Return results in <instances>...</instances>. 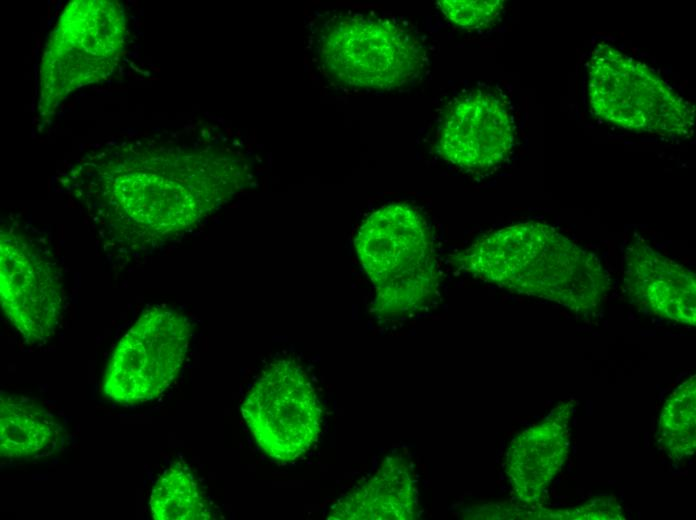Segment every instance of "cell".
I'll use <instances>...</instances> for the list:
<instances>
[{
  "label": "cell",
  "mask_w": 696,
  "mask_h": 520,
  "mask_svg": "<svg viewBox=\"0 0 696 520\" xmlns=\"http://www.w3.org/2000/svg\"><path fill=\"white\" fill-rule=\"evenodd\" d=\"M246 173L217 148L138 140L86 155L68 183L114 240L142 246L193 227L244 186Z\"/></svg>",
  "instance_id": "obj_1"
},
{
  "label": "cell",
  "mask_w": 696,
  "mask_h": 520,
  "mask_svg": "<svg viewBox=\"0 0 696 520\" xmlns=\"http://www.w3.org/2000/svg\"><path fill=\"white\" fill-rule=\"evenodd\" d=\"M455 261L486 282L557 302L580 314L596 311L609 289L608 275L595 255L540 222L489 232Z\"/></svg>",
  "instance_id": "obj_2"
},
{
  "label": "cell",
  "mask_w": 696,
  "mask_h": 520,
  "mask_svg": "<svg viewBox=\"0 0 696 520\" xmlns=\"http://www.w3.org/2000/svg\"><path fill=\"white\" fill-rule=\"evenodd\" d=\"M355 248L375 287L374 312L394 319L426 308L439 273L430 228L414 207L395 203L372 212L360 226Z\"/></svg>",
  "instance_id": "obj_3"
},
{
  "label": "cell",
  "mask_w": 696,
  "mask_h": 520,
  "mask_svg": "<svg viewBox=\"0 0 696 520\" xmlns=\"http://www.w3.org/2000/svg\"><path fill=\"white\" fill-rule=\"evenodd\" d=\"M126 44L123 6L115 0H74L51 31L39 73L38 114L55 115L73 91L106 80Z\"/></svg>",
  "instance_id": "obj_4"
},
{
  "label": "cell",
  "mask_w": 696,
  "mask_h": 520,
  "mask_svg": "<svg viewBox=\"0 0 696 520\" xmlns=\"http://www.w3.org/2000/svg\"><path fill=\"white\" fill-rule=\"evenodd\" d=\"M318 56L326 74L350 87L392 90L417 79L425 50L399 22L364 14L341 15L322 28Z\"/></svg>",
  "instance_id": "obj_5"
},
{
  "label": "cell",
  "mask_w": 696,
  "mask_h": 520,
  "mask_svg": "<svg viewBox=\"0 0 696 520\" xmlns=\"http://www.w3.org/2000/svg\"><path fill=\"white\" fill-rule=\"evenodd\" d=\"M587 91L593 113L618 127L665 137L693 133L694 106L643 63L608 44L593 49Z\"/></svg>",
  "instance_id": "obj_6"
},
{
  "label": "cell",
  "mask_w": 696,
  "mask_h": 520,
  "mask_svg": "<svg viewBox=\"0 0 696 520\" xmlns=\"http://www.w3.org/2000/svg\"><path fill=\"white\" fill-rule=\"evenodd\" d=\"M242 414L263 452L288 462L317 440L322 409L302 367L281 359L268 365L248 391Z\"/></svg>",
  "instance_id": "obj_7"
},
{
  "label": "cell",
  "mask_w": 696,
  "mask_h": 520,
  "mask_svg": "<svg viewBox=\"0 0 696 520\" xmlns=\"http://www.w3.org/2000/svg\"><path fill=\"white\" fill-rule=\"evenodd\" d=\"M189 340V322L182 314L164 307L146 310L117 344L104 393L122 404L157 398L177 377Z\"/></svg>",
  "instance_id": "obj_8"
},
{
  "label": "cell",
  "mask_w": 696,
  "mask_h": 520,
  "mask_svg": "<svg viewBox=\"0 0 696 520\" xmlns=\"http://www.w3.org/2000/svg\"><path fill=\"white\" fill-rule=\"evenodd\" d=\"M515 138V119L507 97L492 87H475L446 107L438 128L437 151L462 170L483 173L509 157Z\"/></svg>",
  "instance_id": "obj_9"
},
{
  "label": "cell",
  "mask_w": 696,
  "mask_h": 520,
  "mask_svg": "<svg viewBox=\"0 0 696 520\" xmlns=\"http://www.w3.org/2000/svg\"><path fill=\"white\" fill-rule=\"evenodd\" d=\"M0 301L7 318L30 344L55 332L63 311V290L55 266L23 234L2 228Z\"/></svg>",
  "instance_id": "obj_10"
},
{
  "label": "cell",
  "mask_w": 696,
  "mask_h": 520,
  "mask_svg": "<svg viewBox=\"0 0 696 520\" xmlns=\"http://www.w3.org/2000/svg\"><path fill=\"white\" fill-rule=\"evenodd\" d=\"M625 262V284L634 303L662 318L695 325L692 271L642 243L628 247Z\"/></svg>",
  "instance_id": "obj_11"
},
{
  "label": "cell",
  "mask_w": 696,
  "mask_h": 520,
  "mask_svg": "<svg viewBox=\"0 0 696 520\" xmlns=\"http://www.w3.org/2000/svg\"><path fill=\"white\" fill-rule=\"evenodd\" d=\"M571 403L559 404L545 419L514 437L505 471L516 498L536 504L564 464L569 447Z\"/></svg>",
  "instance_id": "obj_12"
},
{
  "label": "cell",
  "mask_w": 696,
  "mask_h": 520,
  "mask_svg": "<svg viewBox=\"0 0 696 520\" xmlns=\"http://www.w3.org/2000/svg\"><path fill=\"white\" fill-rule=\"evenodd\" d=\"M417 481L409 459L391 455L373 475L341 497L331 520H411L417 514Z\"/></svg>",
  "instance_id": "obj_13"
},
{
  "label": "cell",
  "mask_w": 696,
  "mask_h": 520,
  "mask_svg": "<svg viewBox=\"0 0 696 520\" xmlns=\"http://www.w3.org/2000/svg\"><path fill=\"white\" fill-rule=\"evenodd\" d=\"M59 424L36 401L2 395L0 400V451L6 458H23L42 451L58 435Z\"/></svg>",
  "instance_id": "obj_14"
},
{
  "label": "cell",
  "mask_w": 696,
  "mask_h": 520,
  "mask_svg": "<svg viewBox=\"0 0 696 520\" xmlns=\"http://www.w3.org/2000/svg\"><path fill=\"white\" fill-rule=\"evenodd\" d=\"M150 509L157 520H207L211 505L193 473L181 463H173L156 482L150 496Z\"/></svg>",
  "instance_id": "obj_15"
},
{
  "label": "cell",
  "mask_w": 696,
  "mask_h": 520,
  "mask_svg": "<svg viewBox=\"0 0 696 520\" xmlns=\"http://www.w3.org/2000/svg\"><path fill=\"white\" fill-rule=\"evenodd\" d=\"M657 442L674 460L696 448V377H689L666 399L659 417Z\"/></svg>",
  "instance_id": "obj_16"
},
{
  "label": "cell",
  "mask_w": 696,
  "mask_h": 520,
  "mask_svg": "<svg viewBox=\"0 0 696 520\" xmlns=\"http://www.w3.org/2000/svg\"><path fill=\"white\" fill-rule=\"evenodd\" d=\"M504 1L441 0L438 7L452 23L463 28L478 29L491 25L501 14Z\"/></svg>",
  "instance_id": "obj_17"
},
{
  "label": "cell",
  "mask_w": 696,
  "mask_h": 520,
  "mask_svg": "<svg viewBox=\"0 0 696 520\" xmlns=\"http://www.w3.org/2000/svg\"><path fill=\"white\" fill-rule=\"evenodd\" d=\"M623 516L621 506L612 496L595 497L573 509H567V520H619Z\"/></svg>",
  "instance_id": "obj_18"
}]
</instances>
